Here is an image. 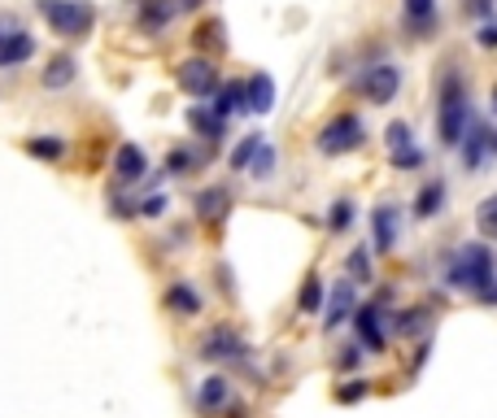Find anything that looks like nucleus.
<instances>
[{
  "mask_svg": "<svg viewBox=\"0 0 497 418\" xmlns=\"http://www.w3.org/2000/svg\"><path fill=\"white\" fill-rule=\"evenodd\" d=\"M480 114H476V88H471V65L458 53H445L432 74V127H436V144L445 153H454L463 144Z\"/></svg>",
  "mask_w": 497,
  "mask_h": 418,
  "instance_id": "f257e3e1",
  "label": "nucleus"
},
{
  "mask_svg": "<svg viewBox=\"0 0 497 418\" xmlns=\"http://www.w3.org/2000/svg\"><path fill=\"white\" fill-rule=\"evenodd\" d=\"M493 275H497V244H489V240H463L458 249H450L445 261H441L445 288L463 292V296H476Z\"/></svg>",
  "mask_w": 497,
  "mask_h": 418,
  "instance_id": "f03ea898",
  "label": "nucleus"
},
{
  "mask_svg": "<svg viewBox=\"0 0 497 418\" xmlns=\"http://www.w3.org/2000/svg\"><path fill=\"white\" fill-rule=\"evenodd\" d=\"M401 88H406V70L393 57H371L354 65V74H345V92L371 109H389L401 97Z\"/></svg>",
  "mask_w": 497,
  "mask_h": 418,
  "instance_id": "7ed1b4c3",
  "label": "nucleus"
},
{
  "mask_svg": "<svg viewBox=\"0 0 497 418\" xmlns=\"http://www.w3.org/2000/svg\"><path fill=\"white\" fill-rule=\"evenodd\" d=\"M35 13L48 27V35L62 39L66 48L70 44H88L100 27L97 0H35Z\"/></svg>",
  "mask_w": 497,
  "mask_h": 418,
  "instance_id": "20e7f679",
  "label": "nucleus"
},
{
  "mask_svg": "<svg viewBox=\"0 0 497 418\" xmlns=\"http://www.w3.org/2000/svg\"><path fill=\"white\" fill-rule=\"evenodd\" d=\"M314 153L323 161H340V158H354L358 149L366 144V118L358 109H336L328 114L319 127H314Z\"/></svg>",
  "mask_w": 497,
  "mask_h": 418,
  "instance_id": "39448f33",
  "label": "nucleus"
},
{
  "mask_svg": "<svg viewBox=\"0 0 497 418\" xmlns=\"http://www.w3.org/2000/svg\"><path fill=\"white\" fill-rule=\"evenodd\" d=\"M223 62L219 57H201V53H188V57H179V62L170 65V83H175V92L188 100H210L219 88H223Z\"/></svg>",
  "mask_w": 497,
  "mask_h": 418,
  "instance_id": "423d86ee",
  "label": "nucleus"
},
{
  "mask_svg": "<svg viewBox=\"0 0 497 418\" xmlns=\"http://www.w3.org/2000/svg\"><path fill=\"white\" fill-rule=\"evenodd\" d=\"M393 288H380L371 301H363L354 310V340L363 345L366 354H389V314H393Z\"/></svg>",
  "mask_w": 497,
  "mask_h": 418,
  "instance_id": "0eeeda50",
  "label": "nucleus"
},
{
  "mask_svg": "<svg viewBox=\"0 0 497 418\" xmlns=\"http://www.w3.org/2000/svg\"><path fill=\"white\" fill-rule=\"evenodd\" d=\"M454 158H458V170H463L467 179L484 175L497 161V118H476L471 131L463 135V144L454 149Z\"/></svg>",
  "mask_w": 497,
  "mask_h": 418,
  "instance_id": "6e6552de",
  "label": "nucleus"
},
{
  "mask_svg": "<svg viewBox=\"0 0 497 418\" xmlns=\"http://www.w3.org/2000/svg\"><path fill=\"white\" fill-rule=\"evenodd\" d=\"M197 357L210 362V366H240V362H249V340L232 322H214V327L201 331Z\"/></svg>",
  "mask_w": 497,
  "mask_h": 418,
  "instance_id": "1a4fd4ad",
  "label": "nucleus"
},
{
  "mask_svg": "<svg viewBox=\"0 0 497 418\" xmlns=\"http://www.w3.org/2000/svg\"><path fill=\"white\" fill-rule=\"evenodd\" d=\"M149 170H153V161H149L144 144H135V140H118L114 144V153H109V183L114 188L140 192V183L149 179Z\"/></svg>",
  "mask_w": 497,
  "mask_h": 418,
  "instance_id": "9d476101",
  "label": "nucleus"
},
{
  "mask_svg": "<svg viewBox=\"0 0 497 418\" xmlns=\"http://www.w3.org/2000/svg\"><path fill=\"white\" fill-rule=\"evenodd\" d=\"M236 209V192L227 179H214V183H201L197 192H193V223L197 226H210V231H219V226L232 218Z\"/></svg>",
  "mask_w": 497,
  "mask_h": 418,
  "instance_id": "9b49d317",
  "label": "nucleus"
},
{
  "mask_svg": "<svg viewBox=\"0 0 497 418\" xmlns=\"http://www.w3.org/2000/svg\"><path fill=\"white\" fill-rule=\"evenodd\" d=\"M214 158H219V149H210V144H201V140L188 135V140H175V144L162 153V175L184 183V179H197Z\"/></svg>",
  "mask_w": 497,
  "mask_h": 418,
  "instance_id": "f8f14e48",
  "label": "nucleus"
},
{
  "mask_svg": "<svg viewBox=\"0 0 497 418\" xmlns=\"http://www.w3.org/2000/svg\"><path fill=\"white\" fill-rule=\"evenodd\" d=\"M401 235H406V209L389 196L375 200V209H371V253H380V258L398 253Z\"/></svg>",
  "mask_w": 497,
  "mask_h": 418,
  "instance_id": "ddd939ff",
  "label": "nucleus"
},
{
  "mask_svg": "<svg viewBox=\"0 0 497 418\" xmlns=\"http://www.w3.org/2000/svg\"><path fill=\"white\" fill-rule=\"evenodd\" d=\"M184 127H188L193 140L210 144V149H219V153H223V144L232 140V123H227L223 114H214L210 100H193V105L184 109Z\"/></svg>",
  "mask_w": 497,
  "mask_h": 418,
  "instance_id": "4468645a",
  "label": "nucleus"
},
{
  "mask_svg": "<svg viewBox=\"0 0 497 418\" xmlns=\"http://www.w3.org/2000/svg\"><path fill=\"white\" fill-rule=\"evenodd\" d=\"M398 27L406 39H436L441 35V0H401Z\"/></svg>",
  "mask_w": 497,
  "mask_h": 418,
  "instance_id": "2eb2a0df",
  "label": "nucleus"
},
{
  "mask_svg": "<svg viewBox=\"0 0 497 418\" xmlns=\"http://www.w3.org/2000/svg\"><path fill=\"white\" fill-rule=\"evenodd\" d=\"M188 39V53H201V57H227V48H232V35H227V22L219 18V13H201L197 22H193V31L184 35Z\"/></svg>",
  "mask_w": 497,
  "mask_h": 418,
  "instance_id": "dca6fc26",
  "label": "nucleus"
},
{
  "mask_svg": "<svg viewBox=\"0 0 497 418\" xmlns=\"http://www.w3.org/2000/svg\"><path fill=\"white\" fill-rule=\"evenodd\" d=\"M450 209V179L445 175H424L410 196V218L415 223H436Z\"/></svg>",
  "mask_w": 497,
  "mask_h": 418,
  "instance_id": "f3484780",
  "label": "nucleus"
},
{
  "mask_svg": "<svg viewBox=\"0 0 497 418\" xmlns=\"http://www.w3.org/2000/svg\"><path fill=\"white\" fill-rule=\"evenodd\" d=\"M83 74V62L74 48H57L39 62V92H70Z\"/></svg>",
  "mask_w": 497,
  "mask_h": 418,
  "instance_id": "a211bd4d",
  "label": "nucleus"
},
{
  "mask_svg": "<svg viewBox=\"0 0 497 418\" xmlns=\"http://www.w3.org/2000/svg\"><path fill=\"white\" fill-rule=\"evenodd\" d=\"M175 22H179V9L170 0H135L132 4V27L144 39H166Z\"/></svg>",
  "mask_w": 497,
  "mask_h": 418,
  "instance_id": "6ab92c4d",
  "label": "nucleus"
},
{
  "mask_svg": "<svg viewBox=\"0 0 497 418\" xmlns=\"http://www.w3.org/2000/svg\"><path fill=\"white\" fill-rule=\"evenodd\" d=\"M363 305V296H358V284L345 275V279H336L328 288V305H323V331H340L345 322L354 319V310Z\"/></svg>",
  "mask_w": 497,
  "mask_h": 418,
  "instance_id": "aec40b11",
  "label": "nucleus"
},
{
  "mask_svg": "<svg viewBox=\"0 0 497 418\" xmlns=\"http://www.w3.org/2000/svg\"><path fill=\"white\" fill-rule=\"evenodd\" d=\"M162 310L166 314H175V319H197V314H205V296H201V288L193 284V279H170L162 288Z\"/></svg>",
  "mask_w": 497,
  "mask_h": 418,
  "instance_id": "412c9836",
  "label": "nucleus"
},
{
  "mask_svg": "<svg viewBox=\"0 0 497 418\" xmlns=\"http://www.w3.org/2000/svg\"><path fill=\"white\" fill-rule=\"evenodd\" d=\"M232 397H236V388L232 380L223 375V371H214V375H205L197 384V397H193V405H197V414L201 418H219L227 405H232Z\"/></svg>",
  "mask_w": 497,
  "mask_h": 418,
  "instance_id": "4be33fe9",
  "label": "nucleus"
},
{
  "mask_svg": "<svg viewBox=\"0 0 497 418\" xmlns=\"http://www.w3.org/2000/svg\"><path fill=\"white\" fill-rule=\"evenodd\" d=\"M22 153L39 166H62L70 158V135L62 131H31V135H22Z\"/></svg>",
  "mask_w": 497,
  "mask_h": 418,
  "instance_id": "5701e85b",
  "label": "nucleus"
},
{
  "mask_svg": "<svg viewBox=\"0 0 497 418\" xmlns=\"http://www.w3.org/2000/svg\"><path fill=\"white\" fill-rule=\"evenodd\" d=\"M279 100V88L266 70H249L244 74V118H266Z\"/></svg>",
  "mask_w": 497,
  "mask_h": 418,
  "instance_id": "b1692460",
  "label": "nucleus"
},
{
  "mask_svg": "<svg viewBox=\"0 0 497 418\" xmlns=\"http://www.w3.org/2000/svg\"><path fill=\"white\" fill-rule=\"evenodd\" d=\"M35 57H39V39H35V31H27V27H18V31H9L0 39V70H4V74L31 65Z\"/></svg>",
  "mask_w": 497,
  "mask_h": 418,
  "instance_id": "393cba45",
  "label": "nucleus"
},
{
  "mask_svg": "<svg viewBox=\"0 0 497 418\" xmlns=\"http://www.w3.org/2000/svg\"><path fill=\"white\" fill-rule=\"evenodd\" d=\"M432 322H436L432 305H406L398 314H389V336H398V340H428Z\"/></svg>",
  "mask_w": 497,
  "mask_h": 418,
  "instance_id": "a878e982",
  "label": "nucleus"
},
{
  "mask_svg": "<svg viewBox=\"0 0 497 418\" xmlns=\"http://www.w3.org/2000/svg\"><path fill=\"white\" fill-rule=\"evenodd\" d=\"M323 305H328V284H323V275H319V270H310V275L301 279V288H297V314L319 319V314H323Z\"/></svg>",
  "mask_w": 497,
  "mask_h": 418,
  "instance_id": "bb28decb",
  "label": "nucleus"
},
{
  "mask_svg": "<svg viewBox=\"0 0 497 418\" xmlns=\"http://www.w3.org/2000/svg\"><path fill=\"white\" fill-rule=\"evenodd\" d=\"M105 214L114 218V223H140V192L132 188H105Z\"/></svg>",
  "mask_w": 497,
  "mask_h": 418,
  "instance_id": "cd10ccee",
  "label": "nucleus"
},
{
  "mask_svg": "<svg viewBox=\"0 0 497 418\" xmlns=\"http://www.w3.org/2000/svg\"><path fill=\"white\" fill-rule=\"evenodd\" d=\"M210 105H214V114H223L227 123L244 118V79H223V88L210 97Z\"/></svg>",
  "mask_w": 497,
  "mask_h": 418,
  "instance_id": "c85d7f7f",
  "label": "nucleus"
},
{
  "mask_svg": "<svg viewBox=\"0 0 497 418\" xmlns=\"http://www.w3.org/2000/svg\"><path fill=\"white\" fill-rule=\"evenodd\" d=\"M358 223V200L354 196H336L328 209H323V226H328V235H349Z\"/></svg>",
  "mask_w": 497,
  "mask_h": 418,
  "instance_id": "c756f323",
  "label": "nucleus"
},
{
  "mask_svg": "<svg viewBox=\"0 0 497 418\" xmlns=\"http://www.w3.org/2000/svg\"><path fill=\"white\" fill-rule=\"evenodd\" d=\"M262 144H266L262 131H249V135H240L232 149H227V170H232V175H249V166H253V158L262 153Z\"/></svg>",
  "mask_w": 497,
  "mask_h": 418,
  "instance_id": "7c9ffc66",
  "label": "nucleus"
},
{
  "mask_svg": "<svg viewBox=\"0 0 497 418\" xmlns=\"http://www.w3.org/2000/svg\"><path fill=\"white\" fill-rule=\"evenodd\" d=\"M345 275H349L358 288L375 284V253H371L366 244H354V249L345 253Z\"/></svg>",
  "mask_w": 497,
  "mask_h": 418,
  "instance_id": "2f4dec72",
  "label": "nucleus"
},
{
  "mask_svg": "<svg viewBox=\"0 0 497 418\" xmlns=\"http://www.w3.org/2000/svg\"><path fill=\"white\" fill-rule=\"evenodd\" d=\"M389 170H393V175H424V170H428V149H424V144L393 149V153H389Z\"/></svg>",
  "mask_w": 497,
  "mask_h": 418,
  "instance_id": "473e14b6",
  "label": "nucleus"
},
{
  "mask_svg": "<svg viewBox=\"0 0 497 418\" xmlns=\"http://www.w3.org/2000/svg\"><path fill=\"white\" fill-rule=\"evenodd\" d=\"M366 397H371V380L366 375H340V384L331 388L336 405H363Z\"/></svg>",
  "mask_w": 497,
  "mask_h": 418,
  "instance_id": "72a5a7b5",
  "label": "nucleus"
},
{
  "mask_svg": "<svg viewBox=\"0 0 497 418\" xmlns=\"http://www.w3.org/2000/svg\"><path fill=\"white\" fill-rule=\"evenodd\" d=\"M476 231H480V240L497 244V192H489L476 205Z\"/></svg>",
  "mask_w": 497,
  "mask_h": 418,
  "instance_id": "f704fd0d",
  "label": "nucleus"
},
{
  "mask_svg": "<svg viewBox=\"0 0 497 418\" xmlns=\"http://www.w3.org/2000/svg\"><path fill=\"white\" fill-rule=\"evenodd\" d=\"M275 170H279V149L266 140L262 153H258L253 166H249V179H253V183H270V179H275Z\"/></svg>",
  "mask_w": 497,
  "mask_h": 418,
  "instance_id": "c9c22d12",
  "label": "nucleus"
},
{
  "mask_svg": "<svg viewBox=\"0 0 497 418\" xmlns=\"http://www.w3.org/2000/svg\"><path fill=\"white\" fill-rule=\"evenodd\" d=\"M406 144H419V140H415V123H410V118H389V127H384V153L406 149Z\"/></svg>",
  "mask_w": 497,
  "mask_h": 418,
  "instance_id": "e433bc0d",
  "label": "nucleus"
},
{
  "mask_svg": "<svg viewBox=\"0 0 497 418\" xmlns=\"http://www.w3.org/2000/svg\"><path fill=\"white\" fill-rule=\"evenodd\" d=\"M170 214V196L166 192H140V223H162Z\"/></svg>",
  "mask_w": 497,
  "mask_h": 418,
  "instance_id": "4c0bfd02",
  "label": "nucleus"
},
{
  "mask_svg": "<svg viewBox=\"0 0 497 418\" xmlns=\"http://www.w3.org/2000/svg\"><path fill=\"white\" fill-rule=\"evenodd\" d=\"M193 235H197V223H170L158 244H162V249H170V253H175V249L184 253V249H193Z\"/></svg>",
  "mask_w": 497,
  "mask_h": 418,
  "instance_id": "58836bf2",
  "label": "nucleus"
},
{
  "mask_svg": "<svg viewBox=\"0 0 497 418\" xmlns=\"http://www.w3.org/2000/svg\"><path fill=\"white\" fill-rule=\"evenodd\" d=\"M363 345H358V340H354V345H345V349H340V354L331 357V366H336V375H358V371H363Z\"/></svg>",
  "mask_w": 497,
  "mask_h": 418,
  "instance_id": "ea45409f",
  "label": "nucleus"
},
{
  "mask_svg": "<svg viewBox=\"0 0 497 418\" xmlns=\"http://www.w3.org/2000/svg\"><path fill=\"white\" fill-rule=\"evenodd\" d=\"M458 13H463L467 22H489V18H497V0H458Z\"/></svg>",
  "mask_w": 497,
  "mask_h": 418,
  "instance_id": "a19ab883",
  "label": "nucleus"
},
{
  "mask_svg": "<svg viewBox=\"0 0 497 418\" xmlns=\"http://www.w3.org/2000/svg\"><path fill=\"white\" fill-rule=\"evenodd\" d=\"M471 39H476V48H484V53H497V18H489V22H480Z\"/></svg>",
  "mask_w": 497,
  "mask_h": 418,
  "instance_id": "79ce46f5",
  "label": "nucleus"
},
{
  "mask_svg": "<svg viewBox=\"0 0 497 418\" xmlns=\"http://www.w3.org/2000/svg\"><path fill=\"white\" fill-rule=\"evenodd\" d=\"M428 357H432V336H428V340H419V345H415V354H410V366H406V375L415 380V375H419V371L428 366Z\"/></svg>",
  "mask_w": 497,
  "mask_h": 418,
  "instance_id": "37998d69",
  "label": "nucleus"
},
{
  "mask_svg": "<svg viewBox=\"0 0 497 418\" xmlns=\"http://www.w3.org/2000/svg\"><path fill=\"white\" fill-rule=\"evenodd\" d=\"M214 275H219V288H223V296H227V301H236V279H232V266H227V261H219V266H214Z\"/></svg>",
  "mask_w": 497,
  "mask_h": 418,
  "instance_id": "c03bdc74",
  "label": "nucleus"
},
{
  "mask_svg": "<svg viewBox=\"0 0 497 418\" xmlns=\"http://www.w3.org/2000/svg\"><path fill=\"white\" fill-rule=\"evenodd\" d=\"M471 301H476V305H484V310H497V275H493V279H489V284H484L480 292H476Z\"/></svg>",
  "mask_w": 497,
  "mask_h": 418,
  "instance_id": "a18cd8bd",
  "label": "nucleus"
},
{
  "mask_svg": "<svg viewBox=\"0 0 497 418\" xmlns=\"http://www.w3.org/2000/svg\"><path fill=\"white\" fill-rule=\"evenodd\" d=\"M219 418H249V401H240V397H232V405L223 410Z\"/></svg>",
  "mask_w": 497,
  "mask_h": 418,
  "instance_id": "49530a36",
  "label": "nucleus"
},
{
  "mask_svg": "<svg viewBox=\"0 0 497 418\" xmlns=\"http://www.w3.org/2000/svg\"><path fill=\"white\" fill-rule=\"evenodd\" d=\"M170 4L179 9V18H184V13H201V9H205V0H170Z\"/></svg>",
  "mask_w": 497,
  "mask_h": 418,
  "instance_id": "de8ad7c7",
  "label": "nucleus"
},
{
  "mask_svg": "<svg viewBox=\"0 0 497 418\" xmlns=\"http://www.w3.org/2000/svg\"><path fill=\"white\" fill-rule=\"evenodd\" d=\"M18 27H22V22H18V13H0V39H4L9 31H18Z\"/></svg>",
  "mask_w": 497,
  "mask_h": 418,
  "instance_id": "09e8293b",
  "label": "nucleus"
},
{
  "mask_svg": "<svg viewBox=\"0 0 497 418\" xmlns=\"http://www.w3.org/2000/svg\"><path fill=\"white\" fill-rule=\"evenodd\" d=\"M489 118H497V83L489 88Z\"/></svg>",
  "mask_w": 497,
  "mask_h": 418,
  "instance_id": "8fccbe9b",
  "label": "nucleus"
},
{
  "mask_svg": "<svg viewBox=\"0 0 497 418\" xmlns=\"http://www.w3.org/2000/svg\"><path fill=\"white\" fill-rule=\"evenodd\" d=\"M127 4H135V0H127Z\"/></svg>",
  "mask_w": 497,
  "mask_h": 418,
  "instance_id": "3c124183",
  "label": "nucleus"
}]
</instances>
